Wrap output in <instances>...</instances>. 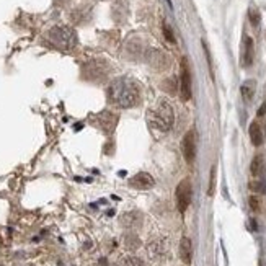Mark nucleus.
Returning <instances> with one entry per match:
<instances>
[{
    "label": "nucleus",
    "instance_id": "f257e3e1",
    "mask_svg": "<svg viewBox=\"0 0 266 266\" xmlns=\"http://www.w3.org/2000/svg\"><path fill=\"white\" fill-rule=\"evenodd\" d=\"M108 100L116 108H122V110L134 108L141 100L139 85L134 80L124 79V77L116 79L108 87Z\"/></svg>",
    "mask_w": 266,
    "mask_h": 266
},
{
    "label": "nucleus",
    "instance_id": "f03ea898",
    "mask_svg": "<svg viewBox=\"0 0 266 266\" xmlns=\"http://www.w3.org/2000/svg\"><path fill=\"white\" fill-rule=\"evenodd\" d=\"M149 113H150L149 119H150L152 127H155V129L162 132L172 129L173 122H175V113H173V108L168 101L160 100Z\"/></svg>",
    "mask_w": 266,
    "mask_h": 266
},
{
    "label": "nucleus",
    "instance_id": "7ed1b4c3",
    "mask_svg": "<svg viewBox=\"0 0 266 266\" xmlns=\"http://www.w3.org/2000/svg\"><path fill=\"white\" fill-rule=\"evenodd\" d=\"M48 38L54 46L60 49H72L77 46V33L74 28L65 27V25H56L49 30Z\"/></svg>",
    "mask_w": 266,
    "mask_h": 266
},
{
    "label": "nucleus",
    "instance_id": "20e7f679",
    "mask_svg": "<svg viewBox=\"0 0 266 266\" xmlns=\"http://www.w3.org/2000/svg\"><path fill=\"white\" fill-rule=\"evenodd\" d=\"M191 198H193V186L191 181L185 178L178 183L177 191H175V199H177V207L181 214L186 212V209L190 207L191 204Z\"/></svg>",
    "mask_w": 266,
    "mask_h": 266
},
{
    "label": "nucleus",
    "instance_id": "39448f33",
    "mask_svg": "<svg viewBox=\"0 0 266 266\" xmlns=\"http://www.w3.org/2000/svg\"><path fill=\"white\" fill-rule=\"evenodd\" d=\"M180 95L183 101L191 100L193 89H191V72L188 67L186 59L181 60V72H180Z\"/></svg>",
    "mask_w": 266,
    "mask_h": 266
},
{
    "label": "nucleus",
    "instance_id": "423d86ee",
    "mask_svg": "<svg viewBox=\"0 0 266 266\" xmlns=\"http://www.w3.org/2000/svg\"><path fill=\"white\" fill-rule=\"evenodd\" d=\"M181 152L188 163H193L196 158V136L194 131H188L181 141Z\"/></svg>",
    "mask_w": 266,
    "mask_h": 266
},
{
    "label": "nucleus",
    "instance_id": "0eeeda50",
    "mask_svg": "<svg viewBox=\"0 0 266 266\" xmlns=\"http://www.w3.org/2000/svg\"><path fill=\"white\" fill-rule=\"evenodd\" d=\"M129 185L132 188H136V190H150V188L155 185V180H153V177L149 175V173L141 172V173H136V175L131 178Z\"/></svg>",
    "mask_w": 266,
    "mask_h": 266
},
{
    "label": "nucleus",
    "instance_id": "6e6552de",
    "mask_svg": "<svg viewBox=\"0 0 266 266\" xmlns=\"http://www.w3.org/2000/svg\"><path fill=\"white\" fill-rule=\"evenodd\" d=\"M253 59H255L253 39L247 36L243 41V49H242V67H250L253 64Z\"/></svg>",
    "mask_w": 266,
    "mask_h": 266
},
{
    "label": "nucleus",
    "instance_id": "1a4fd4ad",
    "mask_svg": "<svg viewBox=\"0 0 266 266\" xmlns=\"http://www.w3.org/2000/svg\"><path fill=\"white\" fill-rule=\"evenodd\" d=\"M116 122H118V116L108 113V111H103V113H100L98 116V127L105 132L115 131Z\"/></svg>",
    "mask_w": 266,
    "mask_h": 266
},
{
    "label": "nucleus",
    "instance_id": "9d476101",
    "mask_svg": "<svg viewBox=\"0 0 266 266\" xmlns=\"http://www.w3.org/2000/svg\"><path fill=\"white\" fill-rule=\"evenodd\" d=\"M180 258L185 265H191L193 262V243L188 237L180 240Z\"/></svg>",
    "mask_w": 266,
    "mask_h": 266
},
{
    "label": "nucleus",
    "instance_id": "9b49d317",
    "mask_svg": "<svg viewBox=\"0 0 266 266\" xmlns=\"http://www.w3.org/2000/svg\"><path fill=\"white\" fill-rule=\"evenodd\" d=\"M248 134H250V139H252V144L255 147H260L263 144V131H262V127H260V124L257 121H253L252 124H250L248 127Z\"/></svg>",
    "mask_w": 266,
    "mask_h": 266
},
{
    "label": "nucleus",
    "instance_id": "f8f14e48",
    "mask_svg": "<svg viewBox=\"0 0 266 266\" xmlns=\"http://www.w3.org/2000/svg\"><path fill=\"white\" fill-rule=\"evenodd\" d=\"M255 91H257V80H253V79L245 80L242 87H240V93H242L245 101H252L255 96Z\"/></svg>",
    "mask_w": 266,
    "mask_h": 266
},
{
    "label": "nucleus",
    "instance_id": "ddd939ff",
    "mask_svg": "<svg viewBox=\"0 0 266 266\" xmlns=\"http://www.w3.org/2000/svg\"><path fill=\"white\" fill-rule=\"evenodd\" d=\"M250 172L255 178H260L265 173V158L263 155H257L252 160V167H250Z\"/></svg>",
    "mask_w": 266,
    "mask_h": 266
},
{
    "label": "nucleus",
    "instance_id": "4468645a",
    "mask_svg": "<svg viewBox=\"0 0 266 266\" xmlns=\"http://www.w3.org/2000/svg\"><path fill=\"white\" fill-rule=\"evenodd\" d=\"M121 224L129 229H134L137 226H141V214L137 212H127L121 217Z\"/></svg>",
    "mask_w": 266,
    "mask_h": 266
},
{
    "label": "nucleus",
    "instance_id": "2eb2a0df",
    "mask_svg": "<svg viewBox=\"0 0 266 266\" xmlns=\"http://www.w3.org/2000/svg\"><path fill=\"white\" fill-rule=\"evenodd\" d=\"M248 18H250V23L253 25V27H258L260 22H262V15L255 7H252L248 10Z\"/></svg>",
    "mask_w": 266,
    "mask_h": 266
},
{
    "label": "nucleus",
    "instance_id": "dca6fc26",
    "mask_svg": "<svg viewBox=\"0 0 266 266\" xmlns=\"http://www.w3.org/2000/svg\"><path fill=\"white\" fill-rule=\"evenodd\" d=\"M119 266H144V263L134 257H126L119 262Z\"/></svg>",
    "mask_w": 266,
    "mask_h": 266
},
{
    "label": "nucleus",
    "instance_id": "f3484780",
    "mask_svg": "<svg viewBox=\"0 0 266 266\" xmlns=\"http://www.w3.org/2000/svg\"><path fill=\"white\" fill-rule=\"evenodd\" d=\"M163 36H165V39L168 41V43H172V44H175V36H173V31H172V28L168 27L167 23H163Z\"/></svg>",
    "mask_w": 266,
    "mask_h": 266
},
{
    "label": "nucleus",
    "instance_id": "a211bd4d",
    "mask_svg": "<svg viewBox=\"0 0 266 266\" xmlns=\"http://www.w3.org/2000/svg\"><path fill=\"white\" fill-rule=\"evenodd\" d=\"M214 188H216V167L211 168V181H209V190H207L209 196L214 194Z\"/></svg>",
    "mask_w": 266,
    "mask_h": 266
},
{
    "label": "nucleus",
    "instance_id": "6ab92c4d",
    "mask_svg": "<svg viewBox=\"0 0 266 266\" xmlns=\"http://www.w3.org/2000/svg\"><path fill=\"white\" fill-rule=\"evenodd\" d=\"M250 188H252L253 191H262L263 185H262V181H252V183H250Z\"/></svg>",
    "mask_w": 266,
    "mask_h": 266
},
{
    "label": "nucleus",
    "instance_id": "aec40b11",
    "mask_svg": "<svg viewBox=\"0 0 266 266\" xmlns=\"http://www.w3.org/2000/svg\"><path fill=\"white\" fill-rule=\"evenodd\" d=\"M250 204H252V209H253V211H258V204H260V201H258V198L257 196H252V198H250Z\"/></svg>",
    "mask_w": 266,
    "mask_h": 266
},
{
    "label": "nucleus",
    "instance_id": "412c9836",
    "mask_svg": "<svg viewBox=\"0 0 266 266\" xmlns=\"http://www.w3.org/2000/svg\"><path fill=\"white\" fill-rule=\"evenodd\" d=\"M266 115V103H263V106H260L258 110V116H265Z\"/></svg>",
    "mask_w": 266,
    "mask_h": 266
}]
</instances>
